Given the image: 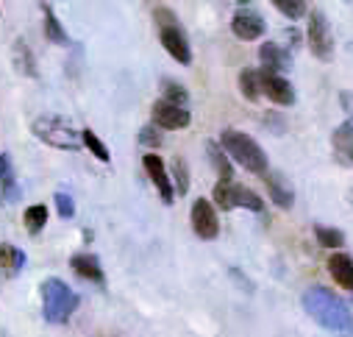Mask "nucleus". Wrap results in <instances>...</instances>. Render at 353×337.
Instances as JSON below:
<instances>
[{"label": "nucleus", "instance_id": "12", "mask_svg": "<svg viewBox=\"0 0 353 337\" xmlns=\"http://www.w3.org/2000/svg\"><path fill=\"white\" fill-rule=\"evenodd\" d=\"M142 164H145V171H148V176H150V182L156 184V190H159L161 201L170 206V204L175 201V193H172V184H170V173H167L164 162H161L156 153H148V156L142 159Z\"/></svg>", "mask_w": 353, "mask_h": 337}, {"label": "nucleus", "instance_id": "1", "mask_svg": "<svg viewBox=\"0 0 353 337\" xmlns=\"http://www.w3.org/2000/svg\"><path fill=\"white\" fill-rule=\"evenodd\" d=\"M303 309L325 331H331L336 337H353V315H350L347 304L328 287H323V285L309 287L303 293Z\"/></svg>", "mask_w": 353, "mask_h": 337}, {"label": "nucleus", "instance_id": "11", "mask_svg": "<svg viewBox=\"0 0 353 337\" xmlns=\"http://www.w3.org/2000/svg\"><path fill=\"white\" fill-rule=\"evenodd\" d=\"M261 73V70H259ZM261 95H268L273 104L279 106H292L295 104V90L292 84L284 75H270V73H261Z\"/></svg>", "mask_w": 353, "mask_h": 337}, {"label": "nucleus", "instance_id": "20", "mask_svg": "<svg viewBox=\"0 0 353 337\" xmlns=\"http://www.w3.org/2000/svg\"><path fill=\"white\" fill-rule=\"evenodd\" d=\"M206 151H209V159H212V167L217 171V176H220V182H228V179H234V164L228 162V156H225V151L220 148V142H214V139H209L206 142Z\"/></svg>", "mask_w": 353, "mask_h": 337}, {"label": "nucleus", "instance_id": "10", "mask_svg": "<svg viewBox=\"0 0 353 337\" xmlns=\"http://www.w3.org/2000/svg\"><path fill=\"white\" fill-rule=\"evenodd\" d=\"M150 117H153V126H156V128H167V131H179V128H187V126L192 123L190 109L170 106V104H164V101H156V104H153Z\"/></svg>", "mask_w": 353, "mask_h": 337}, {"label": "nucleus", "instance_id": "23", "mask_svg": "<svg viewBox=\"0 0 353 337\" xmlns=\"http://www.w3.org/2000/svg\"><path fill=\"white\" fill-rule=\"evenodd\" d=\"M170 184H172L175 195H187L190 193V164L181 156L172 159V179H170Z\"/></svg>", "mask_w": 353, "mask_h": 337}, {"label": "nucleus", "instance_id": "31", "mask_svg": "<svg viewBox=\"0 0 353 337\" xmlns=\"http://www.w3.org/2000/svg\"><path fill=\"white\" fill-rule=\"evenodd\" d=\"M139 142H142V145H148V148H159V145H161V131L150 123V126L139 128Z\"/></svg>", "mask_w": 353, "mask_h": 337}, {"label": "nucleus", "instance_id": "33", "mask_svg": "<svg viewBox=\"0 0 353 337\" xmlns=\"http://www.w3.org/2000/svg\"><path fill=\"white\" fill-rule=\"evenodd\" d=\"M339 106H342V112H345V123H350L353 126V93L350 90H342L339 93Z\"/></svg>", "mask_w": 353, "mask_h": 337}, {"label": "nucleus", "instance_id": "34", "mask_svg": "<svg viewBox=\"0 0 353 337\" xmlns=\"http://www.w3.org/2000/svg\"><path fill=\"white\" fill-rule=\"evenodd\" d=\"M0 204H3V184H0Z\"/></svg>", "mask_w": 353, "mask_h": 337}, {"label": "nucleus", "instance_id": "9", "mask_svg": "<svg viewBox=\"0 0 353 337\" xmlns=\"http://www.w3.org/2000/svg\"><path fill=\"white\" fill-rule=\"evenodd\" d=\"M190 220H192V229H195V234H198L201 240H214V237L220 234L217 209H214L212 201H206V198H198V201L192 204Z\"/></svg>", "mask_w": 353, "mask_h": 337}, {"label": "nucleus", "instance_id": "21", "mask_svg": "<svg viewBox=\"0 0 353 337\" xmlns=\"http://www.w3.org/2000/svg\"><path fill=\"white\" fill-rule=\"evenodd\" d=\"M239 93H242L250 104H256V101L261 98V73H259V70L245 67V70L239 73Z\"/></svg>", "mask_w": 353, "mask_h": 337}, {"label": "nucleus", "instance_id": "6", "mask_svg": "<svg viewBox=\"0 0 353 337\" xmlns=\"http://www.w3.org/2000/svg\"><path fill=\"white\" fill-rule=\"evenodd\" d=\"M214 204H217L220 209H225V212H231V209H250V212H256V215L264 212V201H261L253 190L236 184L234 179L214 184Z\"/></svg>", "mask_w": 353, "mask_h": 337}, {"label": "nucleus", "instance_id": "29", "mask_svg": "<svg viewBox=\"0 0 353 337\" xmlns=\"http://www.w3.org/2000/svg\"><path fill=\"white\" fill-rule=\"evenodd\" d=\"M273 6L284 17H290V20H301L303 15H309V3H306V0H273Z\"/></svg>", "mask_w": 353, "mask_h": 337}, {"label": "nucleus", "instance_id": "15", "mask_svg": "<svg viewBox=\"0 0 353 337\" xmlns=\"http://www.w3.org/2000/svg\"><path fill=\"white\" fill-rule=\"evenodd\" d=\"M261 179H264V184H268L270 201H273L276 206H281V209H290V206L295 204V193H292V187L287 184V179H284L281 173H273V171H268V173H264Z\"/></svg>", "mask_w": 353, "mask_h": 337}, {"label": "nucleus", "instance_id": "7", "mask_svg": "<svg viewBox=\"0 0 353 337\" xmlns=\"http://www.w3.org/2000/svg\"><path fill=\"white\" fill-rule=\"evenodd\" d=\"M306 39H309V48H312L314 59H320V61H331L334 59V34H331V26H328V20H325V15L320 9L309 12Z\"/></svg>", "mask_w": 353, "mask_h": 337}, {"label": "nucleus", "instance_id": "26", "mask_svg": "<svg viewBox=\"0 0 353 337\" xmlns=\"http://www.w3.org/2000/svg\"><path fill=\"white\" fill-rule=\"evenodd\" d=\"M23 220H26L28 234H39V231L48 226V206H45V204H34V206H28Z\"/></svg>", "mask_w": 353, "mask_h": 337}, {"label": "nucleus", "instance_id": "18", "mask_svg": "<svg viewBox=\"0 0 353 337\" xmlns=\"http://www.w3.org/2000/svg\"><path fill=\"white\" fill-rule=\"evenodd\" d=\"M12 61H14V70H20L23 75H28V78L37 75V61H34V53L28 50L26 39H17L12 45Z\"/></svg>", "mask_w": 353, "mask_h": 337}, {"label": "nucleus", "instance_id": "3", "mask_svg": "<svg viewBox=\"0 0 353 337\" xmlns=\"http://www.w3.org/2000/svg\"><path fill=\"white\" fill-rule=\"evenodd\" d=\"M78 304H81V298L67 282H61V279L42 282V315L48 323H64L78 309Z\"/></svg>", "mask_w": 353, "mask_h": 337}, {"label": "nucleus", "instance_id": "14", "mask_svg": "<svg viewBox=\"0 0 353 337\" xmlns=\"http://www.w3.org/2000/svg\"><path fill=\"white\" fill-rule=\"evenodd\" d=\"M259 61H261V73L281 75L290 67V53L281 45H276V42H264L259 48Z\"/></svg>", "mask_w": 353, "mask_h": 337}, {"label": "nucleus", "instance_id": "22", "mask_svg": "<svg viewBox=\"0 0 353 337\" xmlns=\"http://www.w3.org/2000/svg\"><path fill=\"white\" fill-rule=\"evenodd\" d=\"M26 265V254L17 248V245H6L0 242V268L9 271V273H20Z\"/></svg>", "mask_w": 353, "mask_h": 337}, {"label": "nucleus", "instance_id": "30", "mask_svg": "<svg viewBox=\"0 0 353 337\" xmlns=\"http://www.w3.org/2000/svg\"><path fill=\"white\" fill-rule=\"evenodd\" d=\"M56 209H59V218H64V220H70L72 215H75V201L67 195V193H56Z\"/></svg>", "mask_w": 353, "mask_h": 337}, {"label": "nucleus", "instance_id": "4", "mask_svg": "<svg viewBox=\"0 0 353 337\" xmlns=\"http://www.w3.org/2000/svg\"><path fill=\"white\" fill-rule=\"evenodd\" d=\"M156 23H159V39L164 45V50L179 61V64H190L192 61V48H190V39L184 34V28L179 26V17H175L170 9L159 6L153 12Z\"/></svg>", "mask_w": 353, "mask_h": 337}, {"label": "nucleus", "instance_id": "16", "mask_svg": "<svg viewBox=\"0 0 353 337\" xmlns=\"http://www.w3.org/2000/svg\"><path fill=\"white\" fill-rule=\"evenodd\" d=\"M325 265H328V273L334 276V282L342 290H350L353 293V260L347 254H342V251H334Z\"/></svg>", "mask_w": 353, "mask_h": 337}, {"label": "nucleus", "instance_id": "5", "mask_svg": "<svg viewBox=\"0 0 353 337\" xmlns=\"http://www.w3.org/2000/svg\"><path fill=\"white\" fill-rule=\"evenodd\" d=\"M31 131L45 145H50V148H61V151H78V148H83L81 145V134L67 120H61V117H50V115L37 117L31 123Z\"/></svg>", "mask_w": 353, "mask_h": 337}, {"label": "nucleus", "instance_id": "8", "mask_svg": "<svg viewBox=\"0 0 353 337\" xmlns=\"http://www.w3.org/2000/svg\"><path fill=\"white\" fill-rule=\"evenodd\" d=\"M239 6L242 9H236V15L231 20V31H234L236 39L253 42V39H259L264 31H268V26H264V17L256 9H250L248 3H239Z\"/></svg>", "mask_w": 353, "mask_h": 337}, {"label": "nucleus", "instance_id": "2", "mask_svg": "<svg viewBox=\"0 0 353 337\" xmlns=\"http://www.w3.org/2000/svg\"><path fill=\"white\" fill-rule=\"evenodd\" d=\"M220 148L225 151V156H231L234 162H239L245 171L256 173V176H264L270 167V159L268 153L261 151V145L256 139H250L248 134L242 131H234V128H225L223 137H220Z\"/></svg>", "mask_w": 353, "mask_h": 337}, {"label": "nucleus", "instance_id": "17", "mask_svg": "<svg viewBox=\"0 0 353 337\" xmlns=\"http://www.w3.org/2000/svg\"><path fill=\"white\" fill-rule=\"evenodd\" d=\"M70 268H72L81 279H90V282H95V285H103V268H101L98 257H92V254H75V257L70 260Z\"/></svg>", "mask_w": 353, "mask_h": 337}, {"label": "nucleus", "instance_id": "25", "mask_svg": "<svg viewBox=\"0 0 353 337\" xmlns=\"http://www.w3.org/2000/svg\"><path fill=\"white\" fill-rule=\"evenodd\" d=\"M81 145H83V148H90L95 159H101V162H112L109 148L103 145V139H101V137H98L92 128H83V131H81Z\"/></svg>", "mask_w": 353, "mask_h": 337}, {"label": "nucleus", "instance_id": "24", "mask_svg": "<svg viewBox=\"0 0 353 337\" xmlns=\"http://www.w3.org/2000/svg\"><path fill=\"white\" fill-rule=\"evenodd\" d=\"M42 15H45V37H48L50 42H56V45H70V37H67V31L61 28V23L56 20L50 3H42Z\"/></svg>", "mask_w": 353, "mask_h": 337}, {"label": "nucleus", "instance_id": "32", "mask_svg": "<svg viewBox=\"0 0 353 337\" xmlns=\"http://www.w3.org/2000/svg\"><path fill=\"white\" fill-rule=\"evenodd\" d=\"M264 126H268L270 131H276V134H284L287 120H284V115H279V112H268V115H264Z\"/></svg>", "mask_w": 353, "mask_h": 337}, {"label": "nucleus", "instance_id": "13", "mask_svg": "<svg viewBox=\"0 0 353 337\" xmlns=\"http://www.w3.org/2000/svg\"><path fill=\"white\" fill-rule=\"evenodd\" d=\"M331 148H334V159L342 167H353V126L350 123H339L334 128Z\"/></svg>", "mask_w": 353, "mask_h": 337}, {"label": "nucleus", "instance_id": "28", "mask_svg": "<svg viewBox=\"0 0 353 337\" xmlns=\"http://www.w3.org/2000/svg\"><path fill=\"white\" fill-rule=\"evenodd\" d=\"M164 104H170V106H181V109H187V101H190V93L181 87V84H175V81H164V98H161Z\"/></svg>", "mask_w": 353, "mask_h": 337}, {"label": "nucleus", "instance_id": "19", "mask_svg": "<svg viewBox=\"0 0 353 337\" xmlns=\"http://www.w3.org/2000/svg\"><path fill=\"white\" fill-rule=\"evenodd\" d=\"M0 184H3V201H17L20 198V187L12 171V159L9 153H0Z\"/></svg>", "mask_w": 353, "mask_h": 337}, {"label": "nucleus", "instance_id": "27", "mask_svg": "<svg viewBox=\"0 0 353 337\" xmlns=\"http://www.w3.org/2000/svg\"><path fill=\"white\" fill-rule=\"evenodd\" d=\"M314 237L323 248H331V251H339L345 245V234L339 229H331V226H314Z\"/></svg>", "mask_w": 353, "mask_h": 337}]
</instances>
